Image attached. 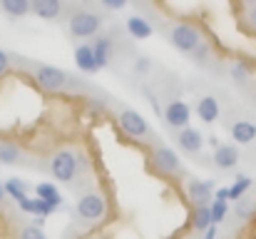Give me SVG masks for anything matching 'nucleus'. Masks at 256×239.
<instances>
[{
	"instance_id": "nucleus-11",
	"label": "nucleus",
	"mask_w": 256,
	"mask_h": 239,
	"mask_svg": "<svg viewBox=\"0 0 256 239\" xmlns=\"http://www.w3.org/2000/svg\"><path fill=\"white\" fill-rule=\"evenodd\" d=\"M152 159H154V167L160 172H164V174H179L182 172V162H179V157L174 155V150H170V147H157Z\"/></svg>"
},
{
	"instance_id": "nucleus-12",
	"label": "nucleus",
	"mask_w": 256,
	"mask_h": 239,
	"mask_svg": "<svg viewBox=\"0 0 256 239\" xmlns=\"http://www.w3.org/2000/svg\"><path fill=\"white\" fill-rule=\"evenodd\" d=\"M196 115H199V120L206 122V125L216 122V120H219V100H216L214 95L199 97V102H196Z\"/></svg>"
},
{
	"instance_id": "nucleus-31",
	"label": "nucleus",
	"mask_w": 256,
	"mask_h": 239,
	"mask_svg": "<svg viewBox=\"0 0 256 239\" xmlns=\"http://www.w3.org/2000/svg\"><path fill=\"white\" fill-rule=\"evenodd\" d=\"M150 68H152V63H150L147 58H137V63H134V70H137V73H147Z\"/></svg>"
},
{
	"instance_id": "nucleus-15",
	"label": "nucleus",
	"mask_w": 256,
	"mask_h": 239,
	"mask_svg": "<svg viewBox=\"0 0 256 239\" xmlns=\"http://www.w3.org/2000/svg\"><path fill=\"white\" fill-rule=\"evenodd\" d=\"M232 140L239 145H252L256 140V125L249 120H239L232 125Z\"/></svg>"
},
{
	"instance_id": "nucleus-5",
	"label": "nucleus",
	"mask_w": 256,
	"mask_h": 239,
	"mask_svg": "<svg viewBox=\"0 0 256 239\" xmlns=\"http://www.w3.org/2000/svg\"><path fill=\"white\" fill-rule=\"evenodd\" d=\"M35 80H38V85L42 87V90H48V92H62L65 87H68V73L65 70H60V68H55V65H40L38 68V73H35Z\"/></svg>"
},
{
	"instance_id": "nucleus-9",
	"label": "nucleus",
	"mask_w": 256,
	"mask_h": 239,
	"mask_svg": "<svg viewBox=\"0 0 256 239\" xmlns=\"http://www.w3.org/2000/svg\"><path fill=\"white\" fill-rule=\"evenodd\" d=\"M90 48H92V55H94V65H97V70L107 68L110 60H112V53H114L112 40H110L107 35H94V40L90 43Z\"/></svg>"
},
{
	"instance_id": "nucleus-10",
	"label": "nucleus",
	"mask_w": 256,
	"mask_h": 239,
	"mask_svg": "<svg viewBox=\"0 0 256 239\" xmlns=\"http://www.w3.org/2000/svg\"><path fill=\"white\" fill-rule=\"evenodd\" d=\"M186 192H189V199H192L194 207H206L212 202V197H214V184L204 182V179H192Z\"/></svg>"
},
{
	"instance_id": "nucleus-21",
	"label": "nucleus",
	"mask_w": 256,
	"mask_h": 239,
	"mask_svg": "<svg viewBox=\"0 0 256 239\" xmlns=\"http://www.w3.org/2000/svg\"><path fill=\"white\" fill-rule=\"evenodd\" d=\"M2 189H5V194L12 197L15 202H22V199L28 197V184H25L22 179H18V177H10V179L2 184Z\"/></svg>"
},
{
	"instance_id": "nucleus-16",
	"label": "nucleus",
	"mask_w": 256,
	"mask_h": 239,
	"mask_svg": "<svg viewBox=\"0 0 256 239\" xmlns=\"http://www.w3.org/2000/svg\"><path fill=\"white\" fill-rule=\"evenodd\" d=\"M124 25H127V33H130L134 40H147V38L154 33V30H152V25H150L142 15H130Z\"/></svg>"
},
{
	"instance_id": "nucleus-3",
	"label": "nucleus",
	"mask_w": 256,
	"mask_h": 239,
	"mask_svg": "<svg viewBox=\"0 0 256 239\" xmlns=\"http://www.w3.org/2000/svg\"><path fill=\"white\" fill-rule=\"evenodd\" d=\"M100 28H102V18H100L97 13L78 10V13H72V18H70V33H72L75 38H94Z\"/></svg>"
},
{
	"instance_id": "nucleus-1",
	"label": "nucleus",
	"mask_w": 256,
	"mask_h": 239,
	"mask_svg": "<svg viewBox=\"0 0 256 239\" xmlns=\"http://www.w3.org/2000/svg\"><path fill=\"white\" fill-rule=\"evenodd\" d=\"M170 43L179 50V53H186L192 55L204 40H202V33L194 28V25H186V23H179L170 30Z\"/></svg>"
},
{
	"instance_id": "nucleus-26",
	"label": "nucleus",
	"mask_w": 256,
	"mask_h": 239,
	"mask_svg": "<svg viewBox=\"0 0 256 239\" xmlns=\"http://www.w3.org/2000/svg\"><path fill=\"white\" fill-rule=\"evenodd\" d=\"M226 202H222V199H214L212 204H209V212H212V224L216 227L219 222H224V217H226Z\"/></svg>"
},
{
	"instance_id": "nucleus-37",
	"label": "nucleus",
	"mask_w": 256,
	"mask_h": 239,
	"mask_svg": "<svg viewBox=\"0 0 256 239\" xmlns=\"http://www.w3.org/2000/svg\"><path fill=\"white\" fill-rule=\"evenodd\" d=\"M5 199V189H2V184H0V202Z\"/></svg>"
},
{
	"instance_id": "nucleus-17",
	"label": "nucleus",
	"mask_w": 256,
	"mask_h": 239,
	"mask_svg": "<svg viewBox=\"0 0 256 239\" xmlns=\"http://www.w3.org/2000/svg\"><path fill=\"white\" fill-rule=\"evenodd\" d=\"M35 197H38V199H42V202H48L52 212L62 207V194H60V192L55 189V184H50V182L38 184V187H35Z\"/></svg>"
},
{
	"instance_id": "nucleus-36",
	"label": "nucleus",
	"mask_w": 256,
	"mask_h": 239,
	"mask_svg": "<svg viewBox=\"0 0 256 239\" xmlns=\"http://www.w3.org/2000/svg\"><path fill=\"white\" fill-rule=\"evenodd\" d=\"M249 23H252V25L256 28V5L252 8V10H249Z\"/></svg>"
},
{
	"instance_id": "nucleus-7",
	"label": "nucleus",
	"mask_w": 256,
	"mask_h": 239,
	"mask_svg": "<svg viewBox=\"0 0 256 239\" xmlns=\"http://www.w3.org/2000/svg\"><path fill=\"white\" fill-rule=\"evenodd\" d=\"M164 120H167V125L170 127H176V130H184V127H189V120H192V107L184 102V100H172L167 102V107H164Z\"/></svg>"
},
{
	"instance_id": "nucleus-19",
	"label": "nucleus",
	"mask_w": 256,
	"mask_h": 239,
	"mask_svg": "<svg viewBox=\"0 0 256 239\" xmlns=\"http://www.w3.org/2000/svg\"><path fill=\"white\" fill-rule=\"evenodd\" d=\"M75 65H78L82 73H87V75L97 73L94 55H92V48H90V45H78V50H75Z\"/></svg>"
},
{
	"instance_id": "nucleus-2",
	"label": "nucleus",
	"mask_w": 256,
	"mask_h": 239,
	"mask_svg": "<svg viewBox=\"0 0 256 239\" xmlns=\"http://www.w3.org/2000/svg\"><path fill=\"white\" fill-rule=\"evenodd\" d=\"M75 212H78V217L85 219V222H100V219L104 217V212H107V202H104L102 194L87 192V194H82V197L78 199Z\"/></svg>"
},
{
	"instance_id": "nucleus-25",
	"label": "nucleus",
	"mask_w": 256,
	"mask_h": 239,
	"mask_svg": "<svg viewBox=\"0 0 256 239\" xmlns=\"http://www.w3.org/2000/svg\"><path fill=\"white\" fill-rule=\"evenodd\" d=\"M256 212V199H249V197H242L236 202V217L239 219H249Z\"/></svg>"
},
{
	"instance_id": "nucleus-23",
	"label": "nucleus",
	"mask_w": 256,
	"mask_h": 239,
	"mask_svg": "<svg viewBox=\"0 0 256 239\" xmlns=\"http://www.w3.org/2000/svg\"><path fill=\"white\" fill-rule=\"evenodd\" d=\"M254 184V179L252 177H246V174H239L236 177V182L232 184V187H226L229 189V199H242L246 192H249V187Z\"/></svg>"
},
{
	"instance_id": "nucleus-28",
	"label": "nucleus",
	"mask_w": 256,
	"mask_h": 239,
	"mask_svg": "<svg viewBox=\"0 0 256 239\" xmlns=\"http://www.w3.org/2000/svg\"><path fill=\"white\" fill-rule=\"evenodd\" d=\"M20 239H48V237H45V232L38 229V227H25V229L20 232Z\"/></svg>"
},
{
	"instance_id": "nucleus-22",
	"label": "nucleus",
	"mask_w": 256,
	"mask_h": 239,
	"mask_svg": "<svg viewBox=\"0 0 256 239\" xmlns=\"http://www.w3.org/2000/svg\"><path fill=\"white\" fill-rule=\"evenodd\" d=\"M192 227H194L196 232H206V229L212 227V212H209V204H206V207H194Z\"/></svg>"
},
{
	"instance_id": "nucleus-13",
	"label": "nucleus",
	"mask_w": 256,
	"mask_h": 239,
	"mask_svg": "<svg viewBox=\"0 0 256 239\" xmlns=\"http://www.w3.org/2000/svg\"><path fill=\"white\" fill-rule=\"evenodd\" d=\"M30 13H35L42 20H55L62 13V3L60 0H32L30 3Z\"/></svg>"
},
{
	"instance_id": "nucleus-4",
	"label": "nucleus",
	"mask_w": 256,
	"mask_h": 239,
	"mask_svg": "<svg viewBox=\"0 0 256 239\" xmlns=\"http://www.w3.org/2000/svg\"><path fill=\"white\" fill-rule=\"evenodd\" d=\"M50 172H52V177L58 182H72L75 174H78V159H75V155L68 152V150L55 152L52 159H50Z\"/></svg>"
},
{
	"instance_id": "nucleus-35",
	"label": "nucleus",
	"mask_w": 256,
	"mask_h": 239,
	"mask_svg": "<svg viewBox=\"0 0 256 239\" xmlns=\"http://www.w3.org/2000/svg\"><path fill=\"white\" fill-rule=\"evenodd\" d=\"M206 142H209V145H212V147H214V150H216V147H219V145H222V142H219V137H216V135H212V137H209V140H206Z\"/></svg>"
},
{
	"instance_id": "nucleus-18",
	"label": "nucleus",
	"mask_w": 256,
	"mask_h": 239,
	"mask_svg": "<svg viewBox=\"0 0 256 239\" xmlns=\"http://www.w3.org/2000/svg\"><path fill=\"white\" fill-rule=\"evenodd\" d=\"M18 207L22 209V212H28V214H35V217H50L52 214V209H50V204L48 202H42V199H32V197H25L22 202H18Z\"/></svg>"
},
{
	"instance_id": "nucleus-32",
	"label": "nucleus",
	"mask_w": 256,
	"mask_h": 239,
	"mask_svg": "<svg viewBox=\"0 0 256 239\" xmlns=\"http://www.w3.org/2000/svg\"><path fill=\"white\" fill-rule=\"evenodd\" d=\"M102 5L110 8V10H122L127 3H124V0H102Z\"/></svg>"
},
{
	"instance_id": "nucleus-20",
	"label": "nucleus",
	"mask_w": 256,
	"mask_h": 239,
	"mask_svg": "<svg viewBox=\"0 0 256 239\" xmlns=\"http://www.w3.org/2000/svg\"><path fill=\"white\" fill-rule=\"evenodd\" d=\"M2 13L10 15V18H22L30 13V0H2L0 3Z\"/></svg>"
},
{
	"instance_id": "nucleus-6",
	"label": "nucleus",
	"mask_w": 256,
	"mask_h": 239,
	"mask_svg": "<svg viewBox=\"0 0 256 239\" xmlns=\"http://www.w3.org/2000/svg\"><path fill=\"white\" fill-rule=\"evenodd\" d=\"M120 127L127 137L132 140H140V137H147L150 135V127H147V120L137 112V110H124L120 115Z\"/></svg>"
},
{
	"instance_id": "nucleus-27",
	"label": "nucleus",
	"mask_w": 256,
	"mask_h": 239,
	"mask_svg": "<svg viewBox=\"0 0 256 239\" xmlns=\"http://www.w3.org/2000/svg\"><path fill=\"white\" fill-rule=\"evenodd\" d=\"M232 78L236 85H246V80H249V73H246V68L242 65V63H234L232 65Z\"/></svg>"
},
{
	"instance_id": "nucleus-30",
	"label": "nucleus",
	"mask_w": 256,
	"mask_h": 239,
	"mask_svg": "<svg viewBox=\"0 0 256 239\" xmlns=\"http://www.w3.org/2000/svg\"><path fill=\"white\" fill-rule=\"evenodd\" d=\"M8 68H10V55L5 50H0V78L8 73Z\"/></svg>"
},
{
	"instance_id": "nucleus-14",
	"label": "nucleus",
	"mask_w": 256,
	"mask_h": 239,
	"mask_svg": "<svg viewBox=\"0 0 256 239\" xmlns=\"http://www.w3.org/2000/svg\"><path fill=\"white\" fill-rule=\"evenodd\" d=\"M239 162V150L234 145H219L214 150V164L219 169H234Z\"/></svg>"
},
{
	"instance_id": "nucleus-33",
	"label": "nucleus",
	"mask_w": 256,
	"mask_h": 239,
	"mask_svg": "<svg viewBox=\"0 0 256 239\" xmlns=\"http://www.w3.org/2000/svg\"><path fill=\"white\" fill-rule=\"evenodd\" d=\"M214 199L226 202V199H229V189H226V187H224V189H216V192H214Z\"/></svg>"
},
{
	"instance_id": "nucleus-34",
	"label": "nucleus",
	"mask_w": 256,
	"mask_h": 239,
	"mask_svg": "<svg viewBox=\"0 0 256 239\" xmlns=\"http://www.w3.org/2000/svg\"><path fill=\"white\" fill-rule=\"evenodd\" d=\"M204 239H216V227H214V224L204 232Z\"/></svg>"
},
{
	"instance_id": "nucleus-8",
	"label": "nucleus",
	"mask_w": 256,
	"mask_h": 239,
	"mask_svg": "<svg viewBox=\"0 0 256 239\" xmlns=\"http://www.w3.org/2000/svg\"><path fill=\"white\" fill-rule=\"evenodd\" d=\"M204 135L196 130V127H184V130H179V135H176V147L182 150V152H186V155H196L202 147H204Z\"/></svg>"
},
{
	"instance_id": "nucleus-24",
	"label": "nucleus",
	"mask_w": 256,
	"mask_h": 239,
	"mask_svg": "<svg viewBox=\"0 0 256 239\" xmlns=\"http://www.w3.org/2000/svg\"><path fill=\"white\" fill-rule=\"evenodd\" d=\"M20 159V150L15 147V145H10V142H0V162H5V164H15Z\"/></svg>"
},
{
	"instance_id": "nucleus-29",
	"label": "nucleus",
	"mask_w": 256,
	"mask_h": 239,
	"mask_svg": "<svg viewBox=\"0 0 256 239\" xmlns=\"http://www.w3.org/2000/svg\"><path fill=\"white\" fill-rule=\"evenodd\" d=\"M206 53H209V48H206V45L202 43V45H199V48H196V50L192 53V60H196V63H204V58H206Z\"/></svg>"
}]
</instances>
